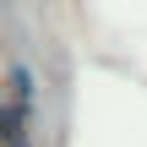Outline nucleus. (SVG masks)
<instances>
[{"label":"nucleus","mask_w":147,"mask_h":147,"mask_svg":"<svg viewBox=\"0 0 147 147\" xmlns=\"http://www.w3.org/2000/svg\"><path fill=\"white\" fill-rule=\"evenodd\" d=\"M5 87H11V104H16V109L38 115V71H33L27 60H16V65L5 71Z\"/></svg>","instance_id":"1"},{"label":"nucleus","mask_w":147,"mask_h":147,"mask_svg":"<svg viewBox=\"0 0 147 147\" xmlns=\"http://www.w3.org/2000/svg\"><path fill=\"white\" fill-rule=\"evenodd\" d=\"M22 136H33V115H27V109H16V104H11V109H0V142L11 147V142H22Z\"/></svg>","instance_id":"2"},{"label":"nucleus","mask_w":147,"mask_h":147,"mask_svg":"<svg viewBox=\"0 0 147 147\" xmlns=\"http://www.w3.org/2000/svg\"><path fill=\"white\" fill-rule=\"evenodd\" d=\"M11 147H33V136H22V142H11Z\"/></svg>","instance_id":"3"}]
</instances>
